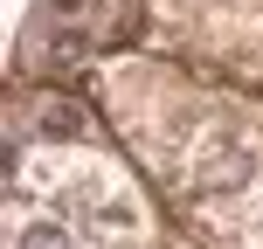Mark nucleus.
Wrapping results in <instances>:
<instances>
[{
    "label": "nucleus",
    "mask_w": 263,
    "mask_h": 249,
    "mask_svg": "<svg viewBox=\"0 0 263 249\" xmlns=\"http://www.w3.org/2000/svg\"><path fill=\"white\" fill-rule=\"evenodd\" d=\"M194 173H201V187H242L256 173V145L242 139V131H208L201 139V159H194Z\"/></svg>",
    "instance_id": "obj_1"
},
{
    "label": "nucleus",
    "mask_w": 263,
    "mask_h": 249,
    "mask_svg": "<svg viewBox=\"0 0 263 249\" xmlns=\"http://www.w3.org/2000/svg\"><path fill=\"white\" fill-rule=\"evenodd\" d=\"M14 249H83V242H77V228L55 222V215H28V222L14 228Z\"/></svg>",
    "instance_id": "obj_2"
}]
</instances>
